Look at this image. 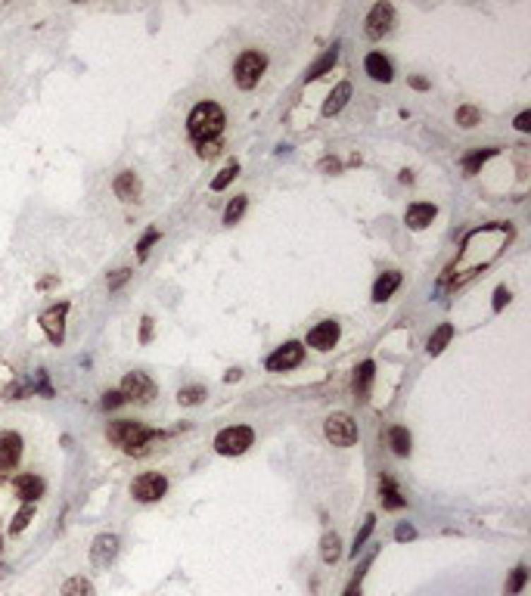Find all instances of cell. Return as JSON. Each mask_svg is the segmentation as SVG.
I'll return each mask as SVG.
<instances>
[{
  "instance_id": "cell-1",
  "label": "cell",
  "mask_w": 531,
  "mask_h": 596,
  "mask_svg": "<svg viewBox=\"0 0 531 596\" xmlns=\"http://www.w3.org/2000/svg\"><path fill=\"white\" fill-rule=\"evenodd\" d=\"M106 438L119 447V451L131 453V457H143V453H150V447L155 441H162V432L146 429L143 422H134V419H115V422H109Z\"/></svg>"
},
{
  "instance_id": "cell-2",
  "label": "cell",
  "mask_w": 531,
  "mask_h": 596,
  "mask_svg": "<svg viewBox=\"0 0 531 596\" xmlns=\"http://www.w3.org/2000/svg\"><path fill=\"white\" fill-rule=\"evenodd\" d=\"M224 131V109L217 103H199L196 109L190 112V119H186V134L199 143H208V140H217Z\"/></svg>"
},
{
  "instance_id": "cell-3",
  "label": "cell",
  "mask_w": 531,
  "mask_h": 596,
  "mask_svg": "<svg viewBox=\"0 0 531 596\" xmlns=\"http://www.w3.org/2000/svg\"><path fill=\"white\" fill-rule=\"evenodd\" d=\"M264 68H268V56L258 50H246L233 62V81H237L239 90H252V88H258Z\"/></svg>"
},
{
  "instance_id": "cell-4",
  "label": "cell",
  "mask_w": 531,
  "mask_h": 596,
  "mask_svg": "<svg viewBox=\"0 0 531 596\" xmlns=\"http://www.w3.org/2000/svg\"><path fill=\"white\" fill-rule=\"evenodd\" d=\"M255 441V432L249 426H230L224 429V432H217L215 438V451L221 453V457H239V453H246L249 447Z\"/></svg>"
},
{
  "instance_id": "cell-5",
  "label": "cell",
  "mask_w": 531,
  "mask_h": 596,
  "mask_svg": "<svg viewBox=\"0 0 531 596\" xmlns=\"http://www.w3.org/2000/svg\"><path fill=\"white\" fill-rule=\"evenodd\" d=\"M323 435L330 438L335 447H351L357 441V422L348 417V413H333L323 422Z\"/></svg>"
},
{
  "instance_id": "cell-6",
  "label": "cell",
  "mask_w": 531,
  "mask_h": 596,
  "mask_svg": "<svg viewBox=\"0 0 531 596\" xmlns=\"http://www.w3.org/2000/svg\"><path fill=\"white\" fill-rule=\"evenodd\" d=\"M165 491H168V478L159 472H143L131 484V494H134V500H140V503H155V500L165 497Z\"/></svg>"
},
{
  "instance_id": "cell-7",
  "label": "cell",
  "mask_w": 531,
  "mask_h": 596,
  "mask_svg": "<svg viewBox=\"0 0 531 596\" xmlns=\"http://www.w3.org/2000/svg\"><path fill=\"white\" fill-rule=\"evenodd\" d=\"M395 25V6L392 4H376L370 13H366V22H364V31L370 41H379L386 37L388 31Z\"/></svg>"
},
{
  "instance_id": "cell-8",
  "label": "cell",
  "mask_w": 531,
  "mask_h": 596,
  "mask_svg": "<svg viewBox=\"0 0 531 596\" xmlns=\"http://www.w3.org/2000/svg\"><path fill=\"white\" fill-rule=\"evenodd\" d=\"M155 395V382L146 373H128L121 382V398L124 401H137V404H150Z\"/></svg>"
},
{
  "instance_id": "cell-9",
  "label": "cell",
  "mask_w": 531,
  "mask_h": 596,
  "mask_svg": "<svg viewBox=\"0 0 531 596\" xmlns=\"http://www.w3.org/2000/svg\"><path fill=\"white\" fill-rule=\"evenodd\" d=\"M302 357H304V345L302 342H286L283 348H277L268 357V370L270 373H286V370H292V366H299Z\"/></svg>"
},
{
  "instance_id": "cell-10",
  "label": "cell",
  "mask_w": 531,
  "mask_h": 596,
  "mask_svg": "<svg viewBox=\"0 0 531 596\" xmlns=\"http://www.w3.org/2000/svg\"><path fill=\"white\" fill-rule=\"evenodd\" d=\"M66 311H68V304L62 302V304H53L50 311L41 314V326H44L47 339H50L53 345H59L62 339H66Z\"/></svg>"
},
{
  "instance_id": "cell-11",
  "label": "cell",
  "mask_w": 531,
  "mask_h": 596,
  "mask_svg": "<svg viewBox=\"0 0 531 596\" xmlns=\"http://www.w3.org/2000/svg\"><path fill=\"white\" fill-rule=\"evenodd\" d=\"M115 556H119V537H115V535H100L97 540H93L90 562L97 568H109L115 562Z\"/></svg>"
},
{
  "instance_id": "cell-12",
  "label": "cell",
  "mask_w": 531,
  "mask_h": 596,
  "mask_svg": "<svg viewBox=\"0 0 531 596\" xmlns=\"http://www.w3.org/2000/svg\"><path fill=\"white\" fill-rule=\"evenodd\" d=\"M339 333H342V329H339L335 320H323V323H317L314 329H311L304 342H308L311 348H317V351H330L333 345L339 342Z\"/></svg>"
},
{
  "instance_id": "cell-13",
  "label": "cell",
  "mask_w": 531,
  "mask_h": 596,
  "mask_svg": "<svg viewBox=\"0 0 531 596\" xmlns=\"http://www.w3.org/2000/svg\"><path fill=\"white\" fill-rule=\"evenodd\" d=\"M19 457H22V435L4 429L0 432V469H16Z\"/></svg>"
},
{
  "instance_id": "cell-14",
  "label": "cell",
  "mask_w": 531,
  "mask_h": 596,
  "mask_svg": "<svg viewBox=\"0 0 531 596\" xmlns=\"http://www.w3.org/2000/svg\"><path fill=\"white\" fill-rule=\"evenodd\" d=\"M435 215H438V208H435L432 202H413V205L407 208V227L423 230V227H429L435 221Z\"/></svg>"
},
{
  "instance_id": "cell-15",
  "label": "cell",
  "mask_w": 531,
  "mask_h": 596,
  "mask_svg": "<svg viewBox=\"0 0 531 596\" xmlns=\"http://www.w3.org/2000/svg\"><path fill=\"white\" fill-rule=\"evenodd\" d=\"M373 373H376V366H373V360H364V364H361V366H357V370H354V382H351V388H354V398H357V401H366V398H370Z\"/></svg>"
},
{
  "instance_id": "cell-16",
  "label": "cell",
  "mask_w": 531,
  "mask_h": 596,
  "mask_svg": "<svg viewBox=\"0 0 531 596\" xmlns=\"http://www.w3.org/2000/svg\"><path fill=\"white\" fill-rule=\"evenodd\" d=\"M364 68H366V75H370L373 81H382V84L392 81V62L382 56V53H370V56L364 59Z\"/></svg>"
},
{
  "instance_id": "cell-17",
  "label": "cell",
  "mask_w": 531,
  "mask_h": 596,
  "mask_svg": "<svg viewBox=\"0 0 531 596\" xmlns=\"http://www.w3.org/2000/svg\"><path fill=\"white\" fill-rule=\"evenodd\" d=\"M112 190H115V196H119V199L131 202V199H137V196H140V180H137L134 171H121V174L115 177Z\"/></svg>"
},
{
  "instance_id": "cell-18",
  "label": "cell",
  "mask_w": 531,
  "mask_h": 596,
  "mask_svg": "<svg viewBox=\"0 0 531 596\" xmlns=\"http://www.w3.org/2000/svg\"><path fill=\"white\" fill-rule=\"evenodd\" d=\"M398 286H401V273H398V270H386L376 280V286H373V302H388V298L395 295Z\"/></svg>"
},
{
  "instance_id": "cell-19",
  "label": "cell",
  "mask_w": 531,
  "mask_h": 596,
  "mask_svg": "<svg viewBox=\"0 0 531 596\" xmlns=\"http://www.w3.org/2000/svg\"><path fill=\"white\" fill-rule=\"evenodd\" d=\"M379 500L386 509H404V503H407V500L401 497V491H398V484L388 475L379 478Z\"/></svg>"
},
{
  "instance_id": "cell-20",
  "label": "cell",
  "mask_w": 531,
  "mask_h": 596,
  "mask_svg": "<svg viewBox=\"0 0 531 596\" xmlns=\"http://www.w3.org/2000/svg\"><path fill=\"white\" fill-rule=\"evenodd\" d=\"M16 494H19L25 503H35V500L44 494V482L37 475H19L16 478Z\"/></svg>"
},
{
  "instance_id": "cell-21",
  "label": "cell",
  "mask_w": 531,
  "mask_h": 596,
  "mask_svg": "<svg viewBox=\"0 0 531 596\" xmlns=\"http://www.w3.org/2000/svg\"><path fill=\"white\" fill-rule=\"evenodd\" d=\"M351 100V84L348 81H342L339 88H335L333 93H330V100L323 103V115L330 119V115H335V112H342V106H345Z\"/></svg>"
},
{
  "instance_id": "cell-22",
  "label": "cell",
  "mask_w": 531,
  "mask_h": 596,
  "mask_svg": "<svg viewBox=\"0 0 531 596\" xmlns=\"http://www.w3.org/2000/svg\"><path fill=\"white\" fill-rule=\"evenodd\" d=\"M335 59H339V47L333 44L330 50H326L323 56H320V59L314 62V66L308 68V75H304V81H314V78H320V75H323V72H330V68L335 66Z\"/></svg>"
},
{
  "instance_id": "cell-23",
  "label": "cell",
  "mask_w": 531,
  "mask_h": 596,
  "mask_svg": "<svg viewBox=\"0 0 531 596\" xmlns=\"http://www.w3.org/2000/svg\"><path fill=\"white\" fill-rule=\"evenodd\" d=\"M451 339H454V326H451V323H441V326L432 333V339H429V354H432V357L441 354V351L448 348Z\"/></svg>"
},
{
  "instance_id": "cell-24",
  "label": "cell",
  "mask_w": 531,
  "mask_h": 596,
  "mask_svg": "<svg viewBox=\"0 0 531 596\" xmlns=\"http://www.w3.org/2000/svg\"><path fill=\"white\" fill-rule=\"evenodd\" d=\"M388 444H392V451L398 457H407L410 453V432L404 426H395L392 432H388Z\"/></svg>"
},
{
  "instance_id": "cell-25",
  "label": "cell",
  "mask_w": 531,
  "mask_h": 596,
  "mask_svg": "<svg viewBox=\"0 0 531 596\" xmlns=\"http://www.w3.org/2000/svg\"><path fill=\"white\" fill-rule=\"evenodd\" d=\"M339 547H342V540H339V535H335V531H333V535H326V537H323V544H320V556H323L326 566H333V562L342 556Z\"/></svg>"
},
{
  "instance_id": "cell-26",
  "label": "cell",
  "mask_w": 531,
  "mask_h": 596,
  "mask_svg": "<svg viewBox=\"0 0 531 596\" xmlns=\"http://www.w3.org/2000/svg\"><path fill=\"white\" fill-rule=\"evenodd\" d=\"M246 205H249V199H246V196H237V199H233L230 205L224 208V224H227V227L239 224V217L246 215Z\"/></svg>"
},
{
  "instance_id": "cell-27",
  "label": "cell",
  "mask_w": 531,
  "mask_h": 596,
  "mask_svg": "<svg viewBox=\"0 0 531 596\" xmlns=\"http://www.w3.org/2000/svg\"><path fill=\"white\" fill-rule=\"evenodd\" d=\"M62 596H93V584L88 578H68L62 587Z\"/></svg>"
},
{
  "instance_id": "cell-28",
  "label": "cell",
  "mask_w": 531,
  "mask_h": 596,
  "mask_svg": "<svg viewBox=\"0 0 531 596\" xmlns=\"http://www.w3.org/2000/svg\"><path fill=\"white\" fill-rule=\"evenodd\" d=\"M237 174H239V162H230V165H224V168L217 171V177L212 180V190H215V193H221L224 186L230 184V180H237Z\"/></svg>"
},
{
  "instance_id": "cell-29",
  "label": "cell",
  "mask_w": 531,
  "mask_h": 596,
  "mask_svg": "<svg viewBox=\"0 0 531 596\" xmlns=\"http://www.w3.org/2000/svg\"><path fill=\"white\" fill-rule=\"evenodd\" d=\"M373 528H376V515H366V519H364V528L357 531V537H354V547H351V556H354V559H357V553L364 550V544H366V537L373 535Z\"/></svg>"
},
{
  "instance_id": "cell-30",
  "label": "cell",
  "mask_w": 531,
  "mask_h": 596,
  "mask_svg": "<svg viewBox=\"0 0 531 596\" xmlns=\"http://www.w3.org/2000/svg\"><path fill=\"white\" fill-rule=\"evenodd\" d=\"M482 119V112L475 106H460L457 109V124H463V128H475Z\"/></svg>"
},
{
  "instance_id": "cell-31",
  "label": "cell",
  "mask_w": 531,
  "mask_h": 596,
  "mask_svg": "<svg viewBox=\"0 0 531 596\" xmlns=\"http://www.w3.org/2000/svg\"><path fill=\"white\" fill-rule=\"evenodd\" d=\"M202 398H205V388H202V386H190V388H181V391H177V401L186 404V407L199 404Z\"/></svg>"
},
{
  "instance_id": "cell-32",
  "label": "cell",
  "mask_w": 531,
  "mask_h": 596,
  "mask_svg": "<svg viewBox=\"0 0 531 596\" xmlns=\"http://www.w3.org/2000/svg\"><path fill=\"white\" fill-rule=\"evenodd\" d=\"M491 155H494V149H482V153H472V155H470V159H466V162H463V168H466V174H475V171H479V168H482V165H485V162L491 159Z\"/></svg>"
},
{
  "instance_id": "cell-33",
  "label": "cell",
  "mask_w": 531,
  "mask_h": 596,
  "mask_svg": "<svg viewBox=\"0 0 531 596\" xmlns=\"http://www.w3.org/2000/svg\"><path fill=\"white\" fill-rule=\"evenodd\" d=\"M31 515H35V503H25V506L19 509V513H16V519H13V525H10L13 535H19V531L25 528V525L31 522Z\"/></svg>"
},
{
  "instance_id": "cell-34",
  "label": "cell",
  "mask_w": 531,
  "mask_h": 596,
  "mask_svg": "<svg viewBox=\"0 0 531 596\" xmlns=\"http://www.w3.org/2000/svg\"><path fill=\"white\" fill-rule=\"evenodd\" d=\"M525 581H528V571L519 566V568L510 575V581H506V596H516L522 587H525Z\"/></svg>"
},
{
  "instance_id": "cell-35",
  "label": "cell",
  "mask_w": 531,
  "mask_h": 596,
  "mask_svg": "<svg viewBox=\"0 0 531 596\" xmlns=\"http://www.w3.org/2000/svg\"><path fill=\"white\" fill-rule=\"evenodd\" d=\"M221 153V140H208V143H199V159H215Z\"/></svg>"
},
{
  "instance_id": "cell-36",
  "label": "cell",
  "mask_w": 531,
  "mask_h": 596,
  "mask_svg": "<svg viewBox=\"0 0 531 596\" xmlns=\"http://www.w3.org/2000/svg\"><path fill=\"white\" fill-rule=\"evenodd\" d=\"M155 239H159V230H150V233H146L143 239H140V246H137V252H140V258H146V255H150V246H153Z\"/></svg>"
},
{
  "instance_id": "cell-37",
  "label": "cell",
  "mask_w": 531,
  "mask_h": 596,
  "mask_svg": "<svg viewBox=\"0 0 531 596\" xmlns=\"http://www.w3.org/2000/svg\"><path fill=\"white\" fill-rule=\"evenodd\" d=\"M128 277H131V270H128V268L115 270V273H112V280H109V289H112V292H115V289H119V286H124V283H128Z\"/></svg>"
},
{
  "instance_id": "cell-38",
  "label": "cell",
  "mask_w": 531,
  "mask_h": 596,
  "mask_svg": "<svg viewBox=\"0 0 531 596\" xmlns=\"http://www.w3.org/2000/svg\"><path fill=\"white\" fill-rule=\"evenodd\" d=\"M413 537H417V528H413V525H407V522H404V525H398V531H395V540H401V544H404V540H413Z\"/></svg>"
},
{
  "instance_id": "cell-39",
  "label": "cell",
  "mask_w": 531,
  "mask_h": 596,
  "mask_svg": "<svg viewBox=\"0 0 531 596\" xmlns=\"http://www.w3.org/2000/svg\"><path fill=\"white\" fill-rule=\"evenodd\" d=\"M119 404H124L121 391H106V395H103V407H106V410H112V407H119Z\"/></svg>"
},
{
  "instance_id": "cell-40",
  "label": "cell",
  "mask_w": 531,
  "mask_h": 596,
  "mask_svg": "<svg viewBox=\"0 0 531 596\" xmlns=\"http://www.w3.org/2000/svg\"><path fill=\"white\" fill-rule=\"evenodd\" d=\"M506 302H510V289H506V286H497V292H494V311H503Z\"/></svg>"
},
{
  "instance_id": "cell-41",
  "label": "cell",
  "mask_w": 531,
  "mask_h": 596,
  "mask_svg": "<svg viewBox=\"0 0 531 596\" xmlns=\"http://www.w3.org/2000/svg\"><path fill=\"white\" fill-rule=\"evenodd\" d=\"M140 339H143V342L153 339V320H150V317H143V329H140Z\"/></svg>"
},
{
  "instance_id": "cell-42",
  "label": "cell",
  "mask_w": 531,
  "mask_h": 596,
  "mask_svg": "<svg viewBox=\"0 0 531 596\" xmlns=\"http://www.w3.org/2000/svg\"><path fill=\"white\" fill-rule=\"evenodd\" d=\"M531 128V112H522L516 119V131H528Z\"/></svg>"
},
{
  "instance_id": "cell-43",
  "label": "cell",
  "mask_w": 531,
  "mask_h": 596,
  "mask_svg": "<svg viewBox=\"0 0 531 596\" xmlns=\"http://www.w3.org/2000/svg\"><path fill=\"white\" fill-rule=\"evenodd\" d=\"M410 84H413V88H417V90H426V88H429V81H426V78H410Z\"/></svg>"
},
{
  "instance_id": "cell-44",
  "label": "cell",
  "mask_w": 531,
  "mask_h": 596,
  "mask_svg": "<svg viewBox=\"0 0 531 596\" xmlns=\"http://www.w3.org/2000/svg\"><path fill=\"white\" fill-rule=\"evenodd\" d=\"M239 376H243V373H239V370H230L227 376H224V382H237V379H239Z\"/></svg>"
},
{
  "instance_id": "cell-45",
  "label": "cell",
  "mask_w": 531,
  "mask_h": 596,
  "mask_svg": "<svg viewBox=\"0 0 531 596\" xmlns=\"http://www.w3.org/2000/svg\"><path fill=\"white\" fill-rule=\"evenodd\" d=\"M345 596H361V587H357V581L348 587V590H345Z\"/></svg>"
},
{
  "instance_id": "cell-46",
  "label": "cell",
  "mask_w": 531,
  "mask_h": 596,
  "mask_svg": "<svg viewBox=\"0 0 531 596\" xmlns=\"http://www.w3.org/2000/svg\"><path fill=\"white\" fill-rule=\"evenodd\" d=\"M0 575H4V566H0Z\"/></svg>"
}]
</instances>
